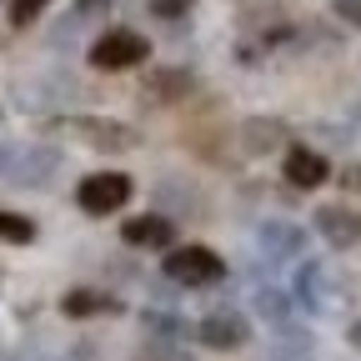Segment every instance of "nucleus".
I'll return each instance as SVG.
<instances>
[{"label": "nucleus", "mask_w": 361, "mask_h": 361, "mask_svg": "<svg viewBox=\"0 0 361 361\" xmlns=\"http://www.w3.org/2000/svg\"><path fill=\"white\" fill-rule=\"evenodd\" d=\"M56 135H71V141L90 146V151H135L141 135H135L126 121H111V116H56L45 121Z\"/></svg>", "instance_id": "f257e3e1"}, {"label": "nucleus", "mask_w": 361, "mask_h": 361, "mask_svg": "<svg viewBox=\"0 0 361 361\" xmlns=\"http://www.w3.org/2000/svg\"><path fill=\"white\" fill-rule=\"evenodd\" d=\"M161 271H166L176 286H216L226 276V261L211 246H176V251H166V266Z\"/></svg>", "instance_id": "f03ea898"}, {"label": "nucleus", "mask_w": 361, "mask_h": 361, "mask_svg": "<svg viewBox=\"0 0 361 361\" xmlns=\"http://www.w3.org/2000/svg\"><path fill=\"white\" fill-rule=\"evenodd\" d=\"M75 201H80V211H90V216H111V211H121V206L130 201V176H121V171H96V176L80 180Z\"/></svg>", "instance_id": "7ed1b4c3"}, {"label": "nucleus", "mask_w": 361, "mask_h": 361, "mask_svg": "<svg viewBox=\"0 0 361 361\" xmlns=\"http://www.w3.org/2000/svg\"><path fill=\"white\" fill-rule=\"evenodd\" d=\"M141 61H146V35H135V30H106L90 45V66L96 71H130Z\"/></svg>", "instance_id": "20e7f679"}, {"label": "nucleus", "mask_w": 361, "mask_h": 361, "mask_svg": "<svg viewBox=\"0 0 361 361\" xmlns=\"http://www.w3.org/2000/svg\"><path fill=\"white\" fill-rule=\"evenodd\" d=\"M56 166H61V151H51V146H25V151H11L6 156V180H16V186H45V180L56 176Z\"/></svg>", "instance_id": "39448f33"}, {"label": "nucleus", "mask_w": 361, "mask_h": 361, "mask_svg": "<svg viewBox=\"0 0 361 361\" xmlns=\"http://www.w3.org/2000/svg\"><path fill=\"white\" fill-rule=\"evenodd\" d=\"M246 336H251V326H246L241 311H211L196 326V341L211 351H236V346H246Z\"/></svg>", "instance_id": "423d86ee"}, {"label": "nucleus", "mask_w": 361, "mask_h": 361, "mask_svg": "<svg viewBox=\"0 0 361 361\" xmlns=\"http://www.w3.org/2000/svg\"><path fill=\"white\" fill-rule=\"evenodd\" d=\"M256 246H261V256H271V261H291V256H301L306 231H301V226H291V221H261V226H256Z\"/></svg>", "instance_id": "0eeeda50"}, {"label": "nucleus", "mask_w": 361, "mask_h": 361, "mask_svg": "<svg viewBox=\"0 0 361 361\" xmlns=\"http://www.w3.org/2000/svg\"><path fill=\"white\" fill-rule=\"evenodd\" d=\"M121 241L126 246H146V251H166V246H176V226L166 216H130L121 226Z\"/></svg>", "instance_id": "6e6552de"}, {"label": "nucleus", "mask_w": 361, "mask_h": 361, "mask_svg": "<svg viewBox=\"0 0 361 361\" xmlns=\"http://www.w3.org/2000/svg\"><path fill=\"white\" fill-rule=\"evenodd\" d=\"M191 71H180V66H166L156 71L146 85H141V106H171V101H186L191 96Z\"/></svg>", "instance_id": "1a4fd4ad"}, {"label": "nucleus", "mask_w": 361, "mask_h": 361, "mask_svg": "<svg viewBox=\"0 0 361 361\" xmlns=\"http://www.w3.org/2000/svg\"><path fill=\"white\" fill-rule=\"evenodd\" d=\"M326 176H331V166H326L322 151H311V146H291L286 151V180L296 191H316Z\"/></svg>", "instance_id": "9d476101"}, {"label": "nucleus", "mask_w": 361, "mask_h": 361, "mask_svg": "<svg viewBox=\"0 0 361 361\" xmlns=\"http://www.w3.org/2000/svg\"><path fill=\"white\" fill-rule=\"evenodd\" d=\"M296 301L306 311H326L331 306V276H326V266L322 261H306L296 271Z\"/></svg>", "instance_id": "9b49d317"}, {"label": "nucleus", "mask_w": 361, "mask_h": 361, "mask_svg": "<svg viewBox=\"0 0 361 361\" xmlns=\"http://www.w3.org/2000/svg\"><path fill=\"white\" fill-rule=\"evenodd\" d=\"M281 141H286V126L276 116H251L241 126V151L246 156H266V151H276Z\"/></svg>", "instance_id": "f8f14e48"}, {"label": "nucleus", "mask_w": 361, "mask_h": 361, "mask_svg": "<svg viewBox=\"0 0 361 361\" xmlns=\"http://www.w3.org/2000/svg\"><path fill=\"white\" fill-rule=\"evenodd\" d=\"M316 231H322L331 246H356L361 221H356L346 206H322V211H316Z\"/></svg>", "instance_id": "ddd939ff"}, {"label": "nucleus", "mask_w": 361, "mask_h": 361, "mask_svg": "<svg viewBox=\"0 0 361 361\" xmlns=\"http://www.w3.org/2000/svg\"><path fill=\"white\" fill-rule=\"evenodd\" d=\"M61 311L75 316V322H85V316H111V311H121V301H116L111 291H90V286H80V291H66Z\"/></svg>", "instance_id": "4468645a"}, {"label": "nucleus", "mask_w": 361, "mask_h": 361, "mask_svg": "<svg viewBox=\"0 0 361 361\" xmlns=\"http://www.w3.org/2000/svg\"><path fill=\"white\" fill-rule=\"evenodd\" d=\"M251 311L261 316L266 326H276V331L291 326V301H286V291H276V286H256V291H251Z\"/></svg>", "instance_id": "2eb2a0df"}, {"label": "nucleus", "mask_w": 361, "mask_h": 361, "mask_svg": "<svg viewBox=\"0 0 361 361\" xmlns=\"http://www.w3.org/2000/svg\"><path fill=\"white\" fill-rule=\"evenodd\" d=\"M0 241H16V246L35 241V221L30 216H16V211H0Z\"/></svg>", "instance_id": "dca6fc26"}, {"label": "nucleus", "mask_w": 361, "mask_h": 361, "mask_svg": "<svg viewBox=\"0 0 361 361\" xmlns=\"http://www.w3.org/2000/svg\"><path fill=\"white\" fill-rule=\"evenodd\" d=\"M51 0H11V25H30Z\"/></svg>", "instance_id": "f3484780"}, {"label": "nucleus", "mask_w": 361, "mask_h": 361, "mask_svg": "<svg viewBox=\"0 0 361 361\" xmlns=\"http://www.w3.org/2000/svg\"><path fill=\"white\" fill-rule=\"evenodd\" d=\"M146 326H151L156 336H180V331H186V326H180L176 316H166V311H146Z\"/></svg>", "instance_id": "a211bd4d"}, {"label": "nucleus", "mask_w": 361, "mask_h": 361, "mask_svg": "<svg viewBox=\"0 0 361 361\" xmlns=\"http://www.w3.org/2000/svg\"><path fill=\"white\" fill-rule=\"evenodd\" d=\"M186 11H191V0H151V16H161V20H176Z\"/></svg>", "instance_id": "6ab92c4d"}, {"label": "nucleus", "mask_w": 361, "mask_h": 361, "mask_svg": "<svg viewBox=\"0 0 361 361\" xmlns=\"http://www.w3.org/2000/svg\"><path fill=\"white\" fill-rule=\"evenodd\" d=\"M331 11H336L346 25H356V30H361V0H331Z\"/></svg>", "instance_id": "aec40b11"}, {"label": "nucleus", "mask_w": 361, "mask_h": 361, "mask_svg": "<svg viewBox=\"0 0 361 361\" xmlns=\"http://www.w3.org/2000/svg\"><path fill=\"white\" fill-rule=\"evenodd\" d=\"M75 11H80V16H106L111 0H75Z\"/></svg>", "instance_id": "412c9836"}, {"label": "nucleus", "mask_w": 361, "mask_h": 361, "mask_svg": "<svg viewBox=\"0 0 361 361\" xmlns=\"http://www.w3.org/2000/svg\"><path fill=\"white\" fill-rule=\"evenodd\" d=\"M341 186H351V191H361V166H351V171H341Z\"/></svg>", "instance_id": "4be33fe9"}, {"label": "nucleus", "mask_w": 361, "mask_h": 361, "mask_svg": "<svg viewBox=\"0 0 361 361\" xmlns=\"http://www.w3.org/2000/svg\"><path fill=\"white\" fill-rule=\"evenodd\" d=\"M346 336H351V346H361V322H351V331H346Z\"/></svg>", "instance_id": "5701e85b"}, {"label": "nucleus", "mask_w": 361, "mask_h": 361, "mask_svg": "<svg viewBox=\"0 0 361 361\" xmlns=\"http://www.w3.org/2000/svg\"><path fill=\"white\" fill-rule=\"evenodd\" d=\"M0 116H6V111H0Z\"/></svg>", "instance_id": "b1692460"}]
</instances>
